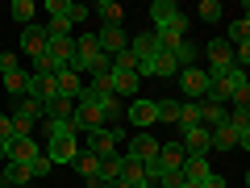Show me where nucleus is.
<instances>
[{"label":"nucleus","instance_id":"f257e3e1","mask_svg":"<svg viewBox=\"0 0 250 188\" xmlns=\"http://www.w3.org/2000/svg\"><path fill=\"white\" fill-rule=\"evenodd\" d=\"M125 121L138 125V130H146V125L159 121V100H146V96H134L129 105H125Z\"/></svg>","mask_w":250,"mask_h":188},{"label":"nucleus","instance_id":"f03ea898","mask_svg":"<svg viewBox=\"0 0 250 188\" xmlns=\"http://www.w3.org/2000/svg\"><path fill=\"white\" fill-rule=\"evenodd\" d=\"M179 146H184V155H208L213 151V130L208 125H188V130H179Z\"/></svg>","mask_w":250,"mask_h":188},{"label":"nucleus","instance_id":"7ed1b4c3","mask_svg":"<svg viewBox=\"0 0 250 188\" xmlns=\"http://www.w3.org/2000/svg\"><path fill=\"white\" fill-rule=\"evenodd\" d=\"M229 67H233V46L225 42V38L208 42V75H225Z\"/></svg>","mask_w":250,"mask_h":188},{"label":"nucleus","instance_id":"20e7f679","mask_svg":"<svg viewBox=\"0 0 250 188\" xmlns=\"http://www.w3.org/2000/svg\"><path fill=\"white\" fill-rule=\"evenodd\" d=\"M75 155H80L75 134H54V138H50V151H46V159H50V163H67V167H71Z\"/></svg>","mask_w":250,"mask_h":188},{"label":"nucleus","instance_id":"39448f33","mask_svg":"<svg viewBox=\"0 0 250 188\" xmlns=\"http://www.w3.org/2000/svg\"><path fill=\"white\" fill-rule=\"evenodd\" d=\"M125 155H129V159H142V163H154L159 159V138H150L146 130H138V134L129 138V151Z\"/></svg>","mask_w":250,"mask_h":188},{"label":"nucleus","instance_id":"423d86ee","mask_svg":"<svg viewBox=\"0 0 250 188\" xmlns=\"http://www.w3.org/2000/svg\"><path fill=\"white\" fill-rule=\"evenodd\" d=\"M117 142H121V130H117V125L100 130V134H88V151H92V155H100V159L117 155Z\"/></svg>","mask_w":250,"mask_h":188},{"label":"nucleus","instance_id":"0eeeda50","mask_svg":"<svg viewBox=\"0 0 250 188\" xmlns=\"http://www.w3.org/2000/svg\"><path fill=\"white\" fill-rule=\"evenodd\" d=\"M71 167L80 171L83 180H88V188H100V155H92L88 146H80V155H75Z\"/></svg>","mask_w":250,"mask_h":188},{"label":"nucleus","instance_id":"6e6552de","mask_svg":"<svg viewBox=\"0 0 250 188\" xmlns=\"http://www.w3.org/2000/svg\"><path fill=\"white\" fill-rule=\"evenodd\" d=\"M179 84H184V92H188L192 100H205L208 71H200V67H184V71H179Z\"/></svg>","mask_w":250,"mask_h":188},{"label":"nucleus","instance_id":"1a4fd4ad","mask_svg":"<svg viewBox=\"0 0 250 188\" xmlns=\"http://www.w3.org/2000/svg\"><path fill=\"white\" fill-rule=\"evenodd\" d=\"M29 180H34L29 163H13V159H4V167H0V184H4V188H25Z\"/></svg>","mask_w":250,"mask_h":188},{"label":"nucleus","instance_id":"9d476101","mask_svg":"<svg viewBox=\"0 0 250 188\" xmlns=\"http://www.w3.org/2000/svg\"><path fill=\"white\" fill-rule=\"evenodd\" d=\"M54 84H59V96H67V100H80L83 96V80H80V71H71V67H59Z\"/></svg>","mask_w":250,"mask_h":188},{"label":"nucleus","instance_id":"9b49d317","mask_svg":"<svg viewBox=\"0 0 250 188\" xmlns=\"http://www.w3.org/2000/svg\"><path fill=\"white\" fill-rule=\"evenodd\" d=\"M25 96H34V100H54L59 96V84H54V75H29V84H25Z\"/></svg>","mask_w":250,"mask_h":188},{"label":"nucleus","instance_id":"f8f14e48","mask_svg":"<svg viewBox=\"0 0 250 188\" xmlns=\"http://www.w3.org/2000/svg\"><path fill=\"white\" fill-rule=\"evenodd\" d=\"M96 42H100V50L113 59L117 50H125V46H129V38H125V29H121V25H104V29L96 34Z\"/></svg>","mask_w":250,"mask_h":188},{"label":"nucleus","instance_id":"ddd939ff","mask_svg":"<svg viewBox=\"0 0 250 188\" xmlns=\"http://www.w3.org/2000/svg\"><path fill=\"white\" fill-rule=\"evenodd\" d=\"M46 42H50V38H46L42 25H25V29H21V50L34 54V59H38V54H46Z\"/></svg>","mask_w":250,"mask_h":188},{"label":"nucleus","instance_id":"4468645a","mask_svg":"<svg viewBox=\"0 0 250 188\" xmlns=\"http://www.w3.org/2000/svg\"><path fill=\"white\" fill-rule=\"evenodd\" d=\"M179 176H184L188 184H200V180L208 176V155H188L184 167H179Z\"/></svg>","mask_w":250,"mask_h":188},{"label":"nucleus","instance_id":"2eb2a0df","mask_svg":"<svg viewBox=\"0 0 250 188\" xmlns=\"http://www.w3.org/2000/svg\"><path fill=\"white\" fill-rule=\"evenodd\" d=\"M138 88H142V80H138L134 71H113V96H117V100H121V96L134 100V96H138Z\"/></svg>","mask_w":250,"mask_h":188},{"label":"nucleus","instance_id":"dca6fc26","mask_svg":"<svg viewBox=\"0 0 250 188\" xmlns=\"http://www.w3.org/2000/svg\"><path fill=\"white\" fill-rule=\"evenodd\" d=\"M46 121H71L75 117V100H67V96H54V100H46Z\"/></svg>","mask_w":250,"mask_h":188},{"label":"nucleus","instance_id":"f3484780","mask_svg":"<svg viewBox=\"0 0 250 188\" xmlns=\"http://www.w3.org/2000/svg\"><path fill=\"white\" fill-rule=\"evenodd\" d=\"M38 155H42V146H38L34 138H17V142L9 146V159H13V163H34Z\"/></svg>","mask_w":250,"mask_h":188},{"label":"nucleus","instance_id":"a211bd4d","mask_svg":"<svg viewBox=\"0 0 250 188\" xmlns=\"http://www.w3.org/2000/svg\"><path fill=\"white\" fill-rule=\"evenodd\" d=\"M129 50H134V59H150V54L159 50V38H154V29H146V34L129 38Z\"/></svg>","mask_w":250,"mask_h":188},{"label":"nucleus","instance_id":"6ab92c4d","mask_svg":"<svg viewBox=\"0 0 250 188\" xmlns=\"http://www.w3.org/2000/svg\"><path fill=\"white\" fill-rule=\"evenodd\" d=\"M9 17L17 21L21 29H25V25H34V0H13V4H9Z\"/></svg>","mask_w":250,"mask_h":188},{"label":"nucleus","instance_id":"aec40b11","mask_svg":"<svg viewBox=\"0 0 250 188\" xmlns=\"http://www.w3.org/2000/svg\"><path fill=\"white\" fill-rule=\"evenodd\" d=\"M92 13H100V17H104V25H121V17H125V9L117 4V0H100Z\"/></svg>","mask_w":250,"mask_h":188},{"label":"nucleus","instance_id":"412c9836","mask_svg":"<svg viewBox=\"0 0 250 188\" xmlns=\"http://www.w3.org/2000/svg\"><path fill=\"white\" fill-rule=\"evenodd\" d=\"M213 146L217 151H233V146H238V130H233V125H217L213 130Z\"/></svg>","mask_w":250,"mask_h":188},{"label":"nucleus","instance_id":"4be33fe9","mask_svg":"<svg viewBox=\"0 0 250 188\" xmlns=\"http://www.w3.org/2000/svg\"><path fill=\"white\" fill-rule=\"evenodd\" d=\"M113 180H121V155H108V159H100V188L113 184Z\"/></svg>","mask_w":250,"mask_h":188},{"label":"nucleus","instance_id":"5701e85b","mask_svg":"<svg viewBox=\"0 0 250 188\" xmlns=\"http://www.w3.org/2000/svg\"><path fill=\"white\" fill-rule=\"evenodd\" d=\"M188 125H200V100H184L179 105V130H188Z\"/></svg>","mask_w":250,"mask_h":188},{"label":"nucleus","instance_id":"b1692460","mask_svg":"<svg viewBox=\"0 0 250 188\" xmlns=\"http://www.w3.org/2000/svg\"><path fill=\"white\" fill-rule=\"evenodd\" d=\"M171 54H175V63H179V71H184V67H196V46H192V42H179L175 46V50H171Z\"/></svg>","mask_w":250,"mask_h":188},{"label":"nucleus","instance_id":"393cba45","mask_svg":"<svg viewBox=\"0 0 250 188\" xmlns=\"http://www.w3.org/2000/svg\"><path fill=\"white\" fill-rule=\"evenodd\" d=\"M0 84L13 92V96H25V84H29V75L25 71H9V75H0Z\"/></svg>","mask_w":250,"mask_h":188},{"label":"nucleus","instance_id":"a878e982","mask_svg":"<svg viewBox=\"0 0 250 188\" xmlns=\"http://www.w3.org/2000/svg\"><path fill=\"white\" fill-rule=\"evenodd\" d=\"M17 113H21V117H29V121H42V117H46V109H42V100H34V96H21Z\"/></svg>","mask_w":250,"mask_h":188},{"label":"nucleus","instance_id":"bb28decb","mask_svg":"<svg viewBox=\"0 0 250 188\" xmlns=\"http://www.w3.org/2000/svg\"><path fill=\"white\" fill-rule=\"evenodd\" d=\"M113 71H134V75H138V59H134V50H129V46L113 54Z\"/></svg>","mask_w":250,"mask_h":188},{"label":"nucleus","instance_id":"cd10ccee","mask_svg":"<svg viewBox=\"0 0 250 188\" xmlns=\"http://www.w3.org/2000/svg\"><path fill=\"white\" fill-rule=\"evenodd\" d=\"M246 38H250V21L246 17H238V21H233V25H229V38H225V42H238V46H246Z\"/></svg>","mask_w":250,"mask_h":188},{"label":"nucleus","instance_id":"c85d7f7f","mask_svg":"<svg viewBox=\"0 0 250 188\" xmlns=\"http://www.w3.org/2000/svg\"><path fill=\"white\" fill-rule=\"evenodd\" d=\"M179 105H184V100H159V121L179 125Z\"/></svg>","mask_w":250,"mask_h":188},{"label":"nucleus","instance_id":"c756f323","mask_svg":"<svg viewBox=\"0 0 250 188\" xmlns=\"http://www.w3.org/2000/svg\"><path fill=\"white\" fill-rule=\"evenodd\" d=\"M46 38H67V29H71V21H67V17H50V21H46Z\"/></svg>","mask_w":250,"mask_h":188},{"label":"nucleus","instance_id":"7c9ffc66","mask_svg":"<svg viewBox=\"0 0 250 188\" xmlns=\"http://www.w3.org/2000/svg\"><path fill=\"white\" fill-rule=\"evenodd\" d=\"M34 75H59V63H54L50 54H38L34 59Z\"/></svg>","mask_w":250,"mask_h":188},{"label":"nucleus","instance_id":"2f4dec72","mask_svg":"<svg viewBox=\"0 0 250 188\" xmlns=\"http://www.w3.org/2000/svg\"><path fill=\"white\" fill-rule=\"evenodd\" d=\"M100 113H104V125H113V121H121V117H125V105H121V100H108V105L104 109H100Z\"/></svg>","mask_w":250,"mask_h":188},{"label":"nucleus","instance_id":"473e14b6","mask_svg":"<svg viewBox=\"0 0 250 188\" xmlns=\"http://www.w3.org/2000/svg\"><path fill=\"white\" fill-rule=\"evenodd\" d=\"M13 142H17V134H13V117H4V113H0V146L9 151Z\"/></svg>","mask_w":250,"mask_h":188},{"label":"nucleus","instance_id":"72a5a7b5","mask_svg":"<svg viewBox=\"0 0 250 188\" xmlns=\"http://www.w3.org/2000/svg\"><path fill=\"white\" fill-rule=\"evenodd\" d=\"M38 121H29V117H21V113H13V134L17 138H29V130H34Z\"/></svg>","mask_w":250,"mask_h":188},{"label":"nucleus","instance_id":"f704fd0d","mask_svg":"<svg viewBox=\"0 0 250 188\" xmlns=\"http://www.w3.org/2000/svg\"><path fill=\"white\" fill-rule=\"evenodd\" d=\"M229 100H233V109H246V105H250V80H246V84H238Z\"/></svg>","mask_w":250,"mask_h":188},{"label":"nucleus","instance_id":"c9c22d12","mask_svg":"<svg viewBox=\"0 0 250 188\" xmlns=\"http://www.w3.org/2000/svg\"><path fill=\"white\" fill-rule=\"evenodd\" d=\"M200 17L217 21V17H221V0H200Z\"/></svg>","mask_w":250,"mask_h":188},{"label":"nucleus","instance_id":"e433bc0d","mask_svg":"<svg viewBox=\"0 0 250 188\" xmlns=\"http://www.w3.org/2000/svg\"><path fill=\"white\" fill-rule=\"evenodd\" d=\"M50 167H54V163L46 159V155H38V159L29 163V171H34V180H42V176H50Z\"/></svg>","mask_w":250,"mask_h":188},{"label":"nucleus","instance_id":"4c0bfd02","mask_svg":"<svg viewBox=\"0 0 250 188\" xmlns=\"http://www.w3.org/2000/svg\"><path fill=\"white\" fill-rule=\"evenodd\" d=\"M88 4H75V0H67V21H83V17H88Z\"/></svg>","mask_w":250,"mask_h":188},{"label":"nucleus","instance_id":"58836bf2","mask_svg":"<svg viewBox=\"0 0 250 188\" xmlns=\"http://www.w3.org/2000/svg\"><path fill=\"white\" fill-rule=\"evenodd\" d=\"M46 134H50V138L54 134H75V125L71 121H46Z\"/></svg>","mask_w":250,"mask_h":188},{"label":"nucleus","instance_id":"ea45409f","mask_svg":"<svg viewBox=\"0 0 250 188\" xmlns=\"http://www.w3.org/2000/svg\"><path fill=\"white\" fill-rule=\"evenodd\" d=\"M9 71H21V67H17V54H0V75H9Z\"/></svg>","mask_w":250,"mask_h":188},{"label":"nucleus","instance_id":"a19ab883","mask_svg":"<svg viewBox=\"0 0 250 188\" xmlns=\"http://www.w3.org/2000/svg\"><path fill=\"white\" fill-rule=\"evenodd\" d=\"M46 13L50 17H67V0H46Z\"/></svg>","mask_w":250,"mask_h":188},{"label":"nucleus","instance_id":"79ce46f5","mask_svg":"<svg viewBox=\"0 0 250 188\" xmlns=\"http://www.w3.org/2000/svg\"><path fill=\"white\" fill-rule=\"evenodd\" d=\"M200 188H225V180H221V176H213V171H208V176L200 180Z\"/></svg>","mask_w":250,"mask_h":188},{"label":"nucleus","instance_id":"37998d69","mask_svg":"<svg viewBox=\"0 0 250 188\" xmlns=\"http://www.w3.org/2000/svg\"><path fill=\"white\" fill-rule=\"evenodd\" d=\"M104 188H129V184H125V180H113V184H104Z\"/></svg>","mask_w":250,"mask_h":188},{"label":"nucleus","instance_id":"c03bdc74","mask_svg":"<svg viewBox=\"0 0 250 188\" xmlns=\"http://www.w3.org/2000/svg\"><path fill=\"white\" fill-rule=\"evenodd\" d=\"M4 159H9V151H4V146H0V167H4Z\"/></svg>","mask_w":250,"mask_h":188},{"label":"nucleus","instance_id":"a18cd8bd","mask_svg":"<svg viewBox=\"0 0 250 188\" xmlns=\"http://www.w3.org/2000/svg\"><path fill=\"white\" fill-rule=\"evenodd\" d=\"M179 188H200V184H188V180H184V184H179Z\"/></svg>","mask_w":250,"mask_h":188},{"label":"nucleus","instance_id":"49530a36","mask_svg":"<svg viewBox=\"0 0 250 188\" xmlns=\"http://www.w3.org/2000/svg\"><path fill=\"white\" fill-rule=\"evenodd\" d=\"M0 188H4V184H0Z\"/></svg>","mask_w":250,"mask_h":188}]
</instances>
